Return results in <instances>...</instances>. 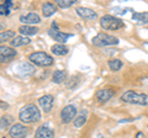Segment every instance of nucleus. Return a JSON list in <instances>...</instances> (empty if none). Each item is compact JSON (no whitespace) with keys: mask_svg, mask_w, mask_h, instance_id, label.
I'll list each match as a JSON object with an SVG mask.
<instances>
[{"mask_svg":"<svg viewBox=\"0 0 148 138\" xmlns=\"http://www.w3.org/2000/svg\"><path fill=\"white\" fill-rule=\"evenodd\" d=\"M18 120L22 123H35L41 120V112L38 107L34 104L25 105L18 112Z\"/></svg>","mask_w":148,"mask_h":138,"instance_id":"1","label":"nucleus"},{"mask_svg":"<svg viewBox=\"0 0 148 138\" xmlns=\"http://www.w3.org/2000/svg\"><path fill=\"white\" fill-rule=\"evenodd\" d=\"M121 101L126 104L141 105V106H148V95L140 94L133 90H127L121 95Z\"/></svg>","mask_w":148,"mask_h":138,"instance_id":"2","label":"nucleus"},{"mask_svg":"<svg viewBox=\"0 0 148 138\" xmlns=\"http://www.w3.org/2000/svg\"><path fill=\"white\" fill-rule=\"evenodd\" d=\"M29 61L37 67H51L54 63L52 56L46 52H34L29 56Z\"/></svg>","mask_w":148,"mask_h":138,"instance_id":"3","label":"nucleus"},{"mask_svg":"<svg viewBox=\"0 0 148 138\" xmlns=\"http://www.w3.org/2000/svg\"><path fill=\"white\" fill-rule=\"evenodd\" d=\"M100 26L108 31H116L125 27V22L112 15H104L100 19Z\"/></svg>","mask_w":148,"mask_h":138,"instance_id":"4","label":"nucleus"},{"mask_svg":"<svg viewBox=\"0 0 148 138\" xmlns=\"http://www.w3.org/2000/svg\"><path fill=\"white\" fill-rule=\"evenodd\" d=\"M120 42L117 37H114L108 33H98L91 40V43L95 47H108V46H114Z\"/></svg>","mask_w":148,"mask_h":138,"instance_id":"5","label":"nucleus"},{"mask_svg":"<svg viewBox=\"0 0 148 138\" xmlns=\"http://www.w3.org/2000/svg\"><path fill=\"white\" fill-rule=\"evenodd\" d=\"M77 107L74 105H67L61 111V121L62 123H69L75 120L77 116Z\"/></svg>","mask_w":148,"mask_h":138,"instance_id":"6","label":"nucleus"},{"mask_svg":"<svg viewBox=\"0 0 148 138\" xmlns=\"http://www.w3.org/2000/svg\"><path fill=\"white\" fill-rule=\"evenodd\" d=\"M17 52L12 47H8V46H0V63H9L11 62L14 58H16Z\"/></svg>","mask_w":148,"mask_h":138,"instance_id":"7","label":"nucleus"},{"mask_svg":"<svg viewBox=\"0 0 148 138\" xmlns=\"http://www.w3.org/2000/svg\"><path fill=\"white\" fill-rule=\"evenodd\" d=\"M27 135H29V128L22 123H15L9 130V136L11 138H25Z\"/></svg>","mask_w":148,"mask_h":138,"instance_id":"8","label":"nucleus"},{"mask_svg":"<svg viewBox=\"0 0 148 138\" xmlns=\"http://www.w3.org/2000/svg\"><path fill=\"white\" fill-rule=\"evenodd\" d=\"M114 95H115V91L112 89L105 88V89H100V90L96 91L95 98H96V100H98L100 104H105V102H108L109 100L112 99Z\"/></svg>","mask_w":148,"mask_h":138,"instance_id":"9","label":"nucleus"},{"mask_svg":"<svg viewBox=\"0 0 148 138\" xmlns=\"http://www.w3.org/2000/svg\"><path fill=\"white\" fill-rule=\"evenodd\" d=\"M54 130L47 125L40 126L35 132V138H54Z\"/></svg>","mask_w":148,"mask_h":138,"instance_id":"10","label":"nucleus"},{"mask_svg":"<svg viewBox=\"0 0 148 138\" xmlns=\"http://www.w3.org/2000/svg\"><path fill=\"white\" fill-rule=\"evenodd\" d=\"M48 35L52 37L56 42H58L59 44H63L67 42L68 38H71L73 35L71 33H64V32H61V31H57V30H53V29H49L48 30Z\"/></svg>","mask_w":148,"mask_h":138,"instance_id":"11","label":"nucleus"},{"mask_svg":"<svg viewBox=\"0 0 148 138\" xmlns=\"http://www.w3.org/2000/svg\"><path fill=\"white\" fill-rule=\"evenodd\" d=\"M53 101H54V99H53L52 95L46 94V95L41 96V98L38 99V104H40L41 109H42L45 112H49L53 107Z\"/></svg>","mask_w":148,"mask_h":138,"instance_id":"12","label":"nucleus"},{"mask_svg":"<svg viewBox=\"0 0 148 138\" xmlns=\"http://www.w3.org/2000/svg\"><path fill=\"white\" fill-rule=\"evenodd\" d=\"M20 21L22 22V24H25V25L32 26L35 24H40L41 17L38 16V14H36V12H29V14H26V15H21L20 16Z\"/></svg>","mask_w":148,"mask_h":138,"instance_id":"13","label":"nucleus"},{"mask_svg":"<svg viewBox=\"0 0 148 138\" xmlns=\"http://www.w3.org/2000/svg\"><path fill=\"white\" fill-rule=\"evenodd\" d=\"M75 11L82 19H85V20H95L96 17H98V14H96L94 10L89 9V8L79 6V8H77Z\"/></svg>","mask_w":148,"mask_h":138,"instance_id":"14","label":"nucleus"},{"mask_svg":"<svg viewBox=\"0 0 148 138\" xmlns=\"http://www.w3.org/2000/svg\"><path fill=\"white\" fill-rule=\"evenodd\" d=\"M40 30L35 26H29V25H22L18 27V32L21 33V36L29 37V36H35Z\"/></svg>","mask_w":148,"mask_h":138,"instance_id":"15","label":"nucleus"},{"mask_svg":"<svg viewBox=\"0 0 148 138\" xmlns=\"http://www.w3.org/2000/svg\"><path fill=\"white\" fill-rule=\"evenodd\" d=\"M14 123V117L11 115H4L0 117V131H5L8 128H11Z\"/></svg>","mask_w":148,"mask_h":138,"instance_id":"16","label":"nucleus"},{"mask_svg":"<svg viewBox=\"0 0 148 138\" xmlns=\"http://www.w3.org/2000/svg\"><path fill=\"white\" fill-rule=\"evenodd\" d=\"M51 51H52V53L54 54V56H66V54H68L69 52V48L67 47V46H64V44H53L52 47H51Z\"/></svg>","mask_w":148,"mask_h":138,"instance_id":"17","label":"nucleus"},{"mask_svg":"<svg viewBox=\"0 0 148 138\" xmlns=\"http://www.w3.org/2000/svg\"><path fill=\"white\" fill-rule=\"evenodd\" d=\"M31 42V40L29 37H25V36H16L12 41H10V46L12 48L15 47H21V46L29 44Z\"/></svg>","mask_w":148,"mask_h":138,"instance_id":"18","label":"nucleus"},{"mask_svg":"<svg viewBox=\"0 0 148 138\" xmlns=\"http://www.w3.org/2000/svg\"><path fill=\"white\" fill-rule=\"evenodd\" d=\"M57 11V5H54L53 3H45L42 5V14L45 17H49Z\"/></svg>","mask_w":148,"mask_h":138,"instance_id":"19","label":"nucleus"},{"mask_svg":"<svg viewBox=\"0 0 148 138\" xmlns=\"http://www.w3.org/2000/svg\"><path fill=\"white\" fill-rule=\"evenodd\" d=\"M17 70L22 75H29V74H32V73H34L35 69H34V67H32L31 64H29L27 62H21L17 66Z\"/></svg>","mask_w":148,"mask_h":138,"instance_id":"20","label":"nucleus"},{"mask_svg":"<svg viewBox=\"0 0 148 138\" xmlns=\"http://www.w3.org/2000/svg\"><path fill=\"white\" fill-rule=\"evenodd\" d=\"M132 20L136 21V22H138V24H143V25L148 24V11L133 12V14H132Z\"/></svg>","mask_w":148,"mask_h":138,"instance_id":"21","label":"nucleus"},{"mask_svg":"<svg viewBox=\"0 0 148 138\" xmlns=\"http://www.w3.org/2000/svg\"><path fill=\"white\" fill-rule=\"evenodd\" d=\"M66 79H67V72L62 70V69L56 70L52 75V81L56 83V84H61V83H63Z\"/></svg>","mask_w":148,"mask_h":138,"instance_id":"22","label":"nucleus"},{"mask_svg":"<svg viewBox=\"0 0 148 138\" xmlns=\"http://www.w3.org/2000/svg\"><path fill=\"white\" fill-rule=\"evenodd\" d=\"M15 37H16L15 31H12V30H6V31L0 32V44L5 43V42H8V41H12Z\"/></svg>","mask_w":148,"mask_h":138,"instance_id":"23","label":"nucleus"},{"mask_svg":"<svg viewBox=\"0 0 148 138\" xmlns=\"http://www.w3.org/2000/svg\"><path fill=\"white\" fill-rule=\"evenodd\" d=\"M12 6H14V3L11 0H6L3 4H0V15H5V16L10 15Z\"/></svg>","mask_w":148,"mask_h":138,"instance_id":"24","label":"nucleus"},{"mask_svg":"<svg viewBox=\"0 0 148 138\" xmlns=\"http://www.w3.org/2000/svg\"><path fill=\"white\" fill-rule=\"evenodd\" d=\"M108 66H109V68L111 69V70H114V72H119L120 69L122 68L123 63H122L121 61H120V59L115 58V59H110V61L108 62Z\"/></svg>","mask_w":148,"mask_h":138,"instance_id":"25","label":"nucleus"},{"mask_svg":"<svg viewBox=\"0 0 148 138\" xmlns=\"http://www.w3.org/2000/svg\"><path fill=\"white\" fill-rule=\"evenodd\" d=\"M86 111H83L79 116H77L75 120H74V126H75L77 128H79L82 126H84V123L86 122Z\"/></svg>","mask_w":148,"mask_h":138,"instance_id":"26","label":"nucleus"},{"mask_svg":"<svg viewBox=\"0 0 148 138\" xmlns=\"http://www.w3.org/2000/svg\"><path fill=\"white\" fill-rule=\"evenodd\" d=\"M75 3H77L75 0H56V5L61 9H68Z\"/></svg>","mask_w":148,"mask_h":138,"instance_id":"27","label":"nucleus"},{"mask_svg":"<svg viewBox=\"0 0 148 138\" xmlns=\"http://www.w3.org/2000/svg\"><path fill=\"white\" fill-rule=\"evenodd\" d=\"M9 107V104L5 102V101H0V109H8Z\"/></svg>","mask_w":148,"mask_h":138,"instance_id":"28","label":"nucleus"},{"mask_svg":"<svg viewBox=\"0 0 148 138\" xmlns=\"http://www.w3.org/2000/svg\"><path fill=\"white\" fill-rule=\"evenodd\" d=\"M135 138H146V136L143 135V132H137L136 133V137Z\"/></svg>","mask_w":148,"mask_h":138,"instance_id":"29","label":"nucleus"},{"mask_svg":"<svg viewBox=\"0 0 148 138\" xmlns=\"http://www.w3.org/2000/svg\"><path fill=\"white\" fill-rule=\"evenodd\" d=\"M4 27H5V26H4L3 24H0V31H3V30H4Z\"/></svg>","mask_w":148,"mask_h":138,"instance_id":"30","label":"nucleus"},{"mask_svg":"<svg viewBox=\"0 0 148 138\" xmlns=\"http://www.w3.org/2000/svg\"><path fill=\"white\" fill-rule=\"evenodd\" d=\"M145 44H146V46H148V42H146V43H145Z\"/></svg>","mask_w":148,"mask_h":138,"instance_id":"31","label":"nucleus"},{"mask_svg":"<svg viewBox=\"0 0 148 138\" xmlns=\"http://www.w3.org/2000/svg\"><path fill=\"white\" fill-rule=\"evenodd\" d=\"M1 138H6V137H1Z\"/></svg>","mask_w":148,"mask_h":138,"instance_id":"32","label":"nucleus"}]
</instances>
